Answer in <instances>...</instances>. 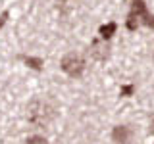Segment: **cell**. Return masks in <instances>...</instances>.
I'll return each instance as SVG.
<instances>
[{
    "instance_id": "1",
    "label": "cell",
    "mask_w": 154,
    "mask_h": 144,
    "mask_svg": "<svg viewBox=\"0 0 154 144\" xmlns=\"http://www.w3.org/2000/svg\"><path fill=\"white\" fill-rule=\"evenodd\" d=\"M27 117L29 121L33 125H37V127H45L52 121V117H54V108H52L50 102H46V100H33L31 104H29L27 108Z\"/></svg>"
},
{
    "instance_id": "2",
    "label": "cell",
    "mask_w": 154,
    "mask_h": 144,
    "mask_svg": "<svg viewBox=\"0 0 154 144\" xmlns=\"http://www.w3.org/2000/svg\"><path fill=\"white\" fill-rule=\"evenodd\" d=\"M141 23H144L146 27L154 29V16L146 10V4H144V0H133L131 4V12H129L127 16V29L129 31H135Z\"/></svg>"
},
{
    "instance_id": "3",
    "label": "cell",
    "mask_w": 154,
    "mask_h": 144,
    "mask_svg": "<svg viewBox=\"0 0 154 144\" xmlns=\"http://www.w3.org/2000/svg\"><path fill=\"white\" fill-rule=\"evenodd\" d=\"M62 71L64 73H67L69 77H81L85 71V60L81 58L79 54H75V52H69V54H66L64 58H62Z\"/></svg>"
},
{
    "instance_id": "4",
    "label": "cell",
    "mask_w": 154,
    "mask_h": 144,
    "mask_svg": "<svg viewBox=\"0 0 154 144\" xmlns=\"http://www.w3.org/2000/svg\"><path fill=\"white\" fill-rule=\"evenodd\" d=\"M129 138H131V129L127 125H118L112 131V140L116 144H129Z\"/></svg>"
},
{
    "instance_id": "5",
    "label": "cell",
    "mask_w": 154,
    "mask_h": 144,
    "mask_svg": "<svg viewBox=\"0 0 154 144\" xmlns=\"http://www.w3.org/2000/svg\"><path fill=\"white\" fill-rule=\"evenodd\" d=\"M89 52H91V56H93L94 60L106 62V60H108V56H110V46L104 44V42H94V44L91 46Z\"/></svg>"
},
{
    "instance_id": "6",
    "label": "cell",
    "mask_w": 154,
    "mask_h": 144,
    "mask_svg": "<svg viewBox=\"0 0 154 144\" xmlns=\"http://www.w3.org/2000/svg\"><path fill=\"white\" fill-rule=\"evenodd\" d=\"M25 64L31 67V69H35V71H41L42 69V65H45V62L41 60V58H33V56H19Z\"/></svg>"
},
{
    "instance_id": "7",
    "label": "cell",
    "mask_w": 154,
    "mask_h": 144,
    "mask_svg": "<svg viewBox=\"0 0 154 144\" xmlns=\"http://www.w3.org/2000/svg\"><path fill=\"white\" fill-rule=\"evenodd\" d=\"M116 29H118V25H116L114 21H110V23H106V25L100 27V37L102 38H110L116 33Z\"/></svg>"
},
{
    "instance_id": "8",
    "label": "cell",
    "mask_w": 154,
    "mask_h": 144,
    "mask_svg": "<svg viewBox=\"0 0 154 144\" xmlns=\"http://www.w3.org/2000/svg\"><path fill=\"white\" fill-rule=\"evenodd\" d=\"M25 144H48L46 142V138H42V136H29Z\"/></svg>"
},
{
    "instance_id": "9",
    "label": "cell",
    "mask_w": 154,
    "mask_h": 144,
    "mask_svg": "<svg viewBox=\"0 0 154 144\" xmlns=\"http://www.w3.org/2000/svg\"><path fill=\"white\" fill-rule=\"evenodd\" d=\"M133 90H135V86H133V85H125V86H122L119 94H122V96H131V94H133Z\"/></svg>"
},
{
    "instance_id": "10",
    "label": "cell",
    "mask_w": 154,
    "mask_h": 144,
    "mask_svg": "<svg viewBox=\"0 0 154 144\" xmlns=\"http://www.w3.org/2000/svg\"><path fill=\"white\" fill-rule=\"evenodd\" d=\"M8 17H10V12L8 10H4L2 14H0V29H2L4 25H6V21H8Z\"/></svg>"
},
{
    "instance_id": "11",
    "label": "cell",
    "mask_w": 154,
    "mask_h": 144,
    "mask_svg": "<svg viewBox=\"0 0 154 144\" xmlns=\"http://www.w3.org/2000/svg\"><path fill=\"white\" fill-rule=\"evenodd\" d=\"M150 133L154 134V121H152V125H150Z\"/></svg>"
}]
</instances>
